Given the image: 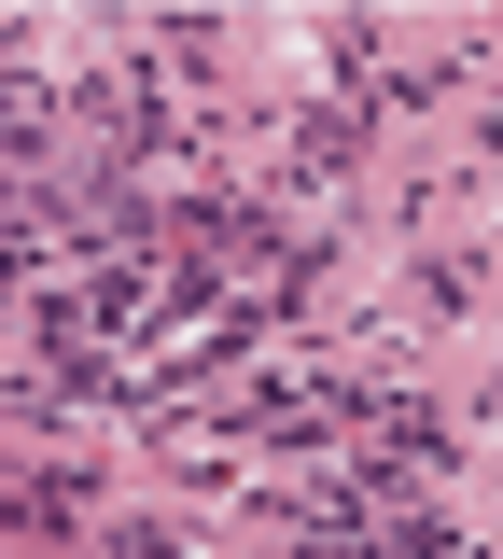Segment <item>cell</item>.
<instances>
[{
	"mask_svg": "<svg viewBox=\"0 0 503 559\" xmlns=\"http://www.w3.org/2000/svg\"><path fill=\"white\" fill-rule=\"evenodd\" d=\"M57 197V98L0 70V252L28 238V210Z\"/></svg>",
	"mask_w": 503,
	"mask_h": 559,
	"instance_id": "obj_1",
	"label": "cell"
}]
</instances>
